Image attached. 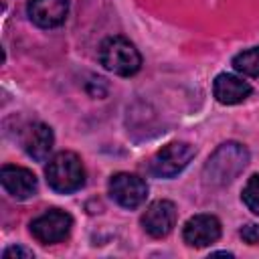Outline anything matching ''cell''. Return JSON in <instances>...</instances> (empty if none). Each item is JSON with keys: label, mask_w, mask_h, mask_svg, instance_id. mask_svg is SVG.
I'll list each match as a JSON object with an SVG mask.
<instances>
[{"label": "cell", "mask_w": 259, "mask_h": 259, "mask_svg": "<svg viewBox=\"0 0 259 259\" xmlns=\"http://www.w3.org/2000/svg\"><path fill=\"white\" fill-rule=\"evenodd\" d=\"M20 144L24 148V152L36 160V162H45L55 146V136H53V130L42 123V121H34V123H28L22 134H20Z\"/></svg>", "instance_id": "9"}, {"label": "cell", "mask_w": 259, "mask_h": 259, "mask_svg": "<svg viewBox=\"0 0 259 259\" xmlns=\"http://www.w3.org/2000/svg\"><path fill=\"white\" fill-rule=\"evenodd\" d=\"M176 219H178V210H176L174 202H170V200H154L144 210L140 223H142L144 231L150 237L162 239V237L172 233V229L176 225Z\"/></svg>", "instance_id": "7"}, {"label": "cell", "mask_w": 259, "mask_h": 259, "mask_svg": "<svg viewBox=\"0 0 259 259\" xmlns=\"http://www.w3.org/2000/svg\"><path fill=\"white\" fill-rule=\"evenodd\" d=\"M2 257H4V259H12V257H22V259H32L34 255H32V251H30V249H26V247H20V245H12V247H8V249H4V253H2Z\"/></svg>", "instance_id": "16"}, {"label": "cell", "mask_w": 259, "mask_h": 259, "mask_svg": "<svg viewBox=\"0 0 259 259\" xmlns=\"http://www.w3.org/2000/svg\"><path fill=\"white\" fill-rule=\"evenodd\" d=\"M194 154H196V150L188 142H172L156 152V156L150 162V170L154 176L174 178L190 164Z\"/></svg>", "instance_id": "4"}, {"label": "cell", "mask_w": 259, "mask_h": 259, "mask_svg": "<svg viewBox=\"0 0 259 259\" xmlns=\"http://www.w3.org/2000/svg\"><path fill=\"white\" fill-rule=\"evenodd\" d=\"M233 69L247 77H259V47H251L233 57Z\"/></svg>", "instance_id": "13"}, {"label": "cell", "mask_w": 259, "mask_h": 259, "mask_svg": "<svg viewBox=\"0 0 259 259\" xmlns=\"http://www.w3.org/2000/svg\"><path fill=\"white\" fill-rule=\"evenodd\" d=\"M28 18L40 28H57L67 20L69 0H28Z\"/></svg>", "instance_id": "11"}, {"label": "cell", "mask_w": 259, "mask_h": 259, "mask_svg": "<svg viewBox=\"0 0 259 259\" xmlns=\"http://www.w3.org/2000/svg\"><path fill=\"white\" fill-rule=\"evenodd\" d=\"M99 63L113 75L132 77L142 67V55L125 36H107L99 45Z\"/></svg>", "instance_id": "3"}, {"label": "cell", "mask_w": 259, "mask_h": 259, "mask_svg": "<svg viewBox=\"0 0 259 259\" xmlns=\"http://www.w3.org/2000/svg\"><path fill=\"white\" fill-rule=\"evenodd\" d=\"M251 85L247 81H243L241 77L237 75H231V73H221L214 77V83H212V93L217 97L219 103L223 105H237V103H243L249 95H251Z\"/></svg>", "instance_id": "12"}, {"label": "cell", "mask_w": 259, "mask_h": 259, "mask_svg": "<svg viewBox=\"0 0 259 259\" xmlns=\"http://www.w3.org/2000/svg\"><path fill=\"white\" fill-rule=\"evenodd\" d=\"M221 237V221L214 214H194L182 227V239L190 247H208Z\"/></svg>", "instance_id": "8"}, {"label": "cell", "mask_w": 259, "mask_h": 259, "mask_svg": "<svg viewBox=\"0 0 259 259\" xmlns=\"http://www.w3.org/2000/svg\"><path fill=\"white\" fill-rule=\"evenodd\" d=\"M71 227H73V219L69 212L61 208H49L40 217L32 219L30 235L42 245H55L69 237Z\"/></svg>", "instance_id": "5"}, {"label": "cell", "mask_w": 259, "mask_h": 259, "mask_svg": "<svg viewBox=\"0 0 259 259\" xmlns=\"http://www.w3.org/2000/svg\"><path fill=\"white\" fill-rule=\"evenodd\" d=\"M241 237L245 243L249 245H257L259 243V225L255 223H247L243 229H241Z\"/></svg>", "instance_id": "15"}, {"label": "cell", "mask_w": 259, "mask_h": 259, "mask_svg": "<svg viewBox=\"0 0 259 259\" xmlns=\"http://www.w3.org/2000/svg\"><path fill=\"white\" fill-rule=\"evenodd\" d=\"M241 198H243L245 206H247L251 212L259 214V174H253V176L247 180Z\"/></svg>", "instance_id": "14"}, {"label": "cell", "mask_w": 259, "mask_h": 259, "mask_svg": "<svg viewBox=\"0 0 259 259\" xmlns=\"http://www.w3.org/2000/svg\"><path fill=\"white\" fill-rule=\"evenodd\" d=\"M0 182L4 186V190L16 198V200H26L30 196L36 194V188H38V182H36V176L28 170V168H22V166H2L0 170Z\"/></svg>", "instance_id": "10"}, {"label": "cell", "mask_w": 259, "mask_h": 259, "mask_svg": "<svg viewBox=\"0 0 259 259\" xmlns=\"http://www.w3.org/2000/svg\"><path fill=\"white\" fill-rule=\"evenodd\" d=\"M47 184L59 194H71L85 184V168L75 152L55 154L45 168Z\"/></svg>", "instance_id": "2"}, {"label": "cell", "mask_w": 259, "mask_h": 259, "mask_svg": "<svg viewBox=\"0 0 259 259\" xmlns=\"http://www.w3.org/2000/svg\"><path fill=\"white\" fill-rule=\"evenodd\" d=\"M109 194L123 208H138L146 202L148 184L138 174L117 172L109 178Z\"/></svg>", "instance_id": "6"}, {"label": "cell", "mask_w": 259, "mask_h": 259, "mask_svg": "<svg viewBox=\"0 0 259 259\" xmlns=\"http://www.w3.org/2000/svg\"><path fill=\"white\" fill-rule=\"evenodd\" d=\"M249 164V152L239 142L221 144L204 164V180L212 186H225L233 182Z\"/></svg>", "instance_id": "1"}]
</instances>
